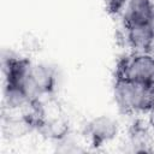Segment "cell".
<instances>
[{"mask_svg": "<svg viewBox=\"0 0 154 154\" xmlns=\"http://www.w3.org/2000/svg\"><path fill=\"white\" fill-rule=\"evenodd\" d=\"M113 95L118 107L126 113L148 112L154 102V94L147 82L116 78Z\"/></svg>", "mask_w": 154, "mask_h": 154, "instance_id": "6da1fadb", "label": "cell"}, {"mask_svg": "<svg viewBox=\"0 0 154 154\" xmlns=\"http://www.w3.org/2000/svg\"><path fill=\"white\" fill-rule=\"evenodd\" d=\"M154 73V55L149 52H136L123 59L117 69V78L147 82Z\"/></svg>", "mask_w": 154, "mask_h": 154, "instance_id": "7a4b0ae2", "label": "cell"}, {"mask_svg": "<svg viewBox=\"0 0 154 154\" xmlns=\"http://www.w3.org/2000/svg\"><path fill=\"white\" fill-rule=\"evenodd\" d=\"M118 123L107 116H99L91 119L87 125V134L95 146L107 143L118 135Z\"/></svg>", "mask_w": 154, "mask_h": 154, "instance_id": "3957f363", "label": "cell"}, {"mask_svg": "<svg viewBox=\"0 0 154 154\" xmlns=\"http://www.w3.org/2000/svg\"><path fill=\"white\" fill-rule=\"evenodd\" d=\"M154 8L152 0H128L123 10L125 26L147 23Z\"/></svg>", "mask_w": 154, "mask_h": 154, "instance_id": "277c9868", "label": "cell"}, {"mask_svg": "<svg viewBox=\"0 0 154 154\" xmlns=\"http://www.w3.org/2000/svg\"><path fill=\"white\" fill-rule=\"evenodd\" d=\"M126 38L137 52H150L154 43V31L147 23L128 25Z\"/></svg>", "mask_w": 154, "mask_h": 154, "instance_id": "5b68a950", "label": "cell"}, {"mask_svg": "<svg viewBox=\"0 0 154 154\" xmlns=\"http://www.w3.org/2000/svg\"><path fill=\"white\" fill-rule=\"evenodd\" d=\"M30 78L41 95L51 94L57 83L54 70L46 64H32Z\"/></svg>", "mask_w": 154, "mask_h": 154, "instance_id": "8992f818", "label": "cell"}, {"mask_svg": "<svg viewBox=\"0 0 154 154\" xmlns=\"http://www.w3.org/2000/svg\"><path fill=\"white\" fill-rule=\"evenodd\" d=\"M4 100L10 109H19L26 105H31L23 87L16 84H5Z\"/></svg>", "mask_w": 154, "mask_h": 154, "instance_id": "52a82bcc", "label": "cell"}, {"mask_svg": "<svg viewBox=\"0 0 154 154\" xmlns=\"http://www.w3.org/2000/svg\"><path fill=\"white\" fill-rule=\"evenodd\" d=\"M102 1L107 12H109L111 14H117L123 12L128 0H102Z\"/></svg>", "mask_w": 154, "mask_h": 154, "instance_id": "ba28073f", "label": "cell"}, {"mask_svg": "<svg viewBox=\"0 0 154 154\" xmlns=\"http://www.w3.org/2000/svg\"><path fill=\"white\" fill-rule=\"evenodd\" d=\"M147 113H148V124L152 129H154V102H153V105L150 106V108L148 109Z\"/></svg>", "mask_w": 154, "mask_h": 154, "instance_id": "9c48e42d", "label": "cell"}, {"mask_svg": "<svg viewBox=\"0 0 154 154\" xmlns=\"http://www.w3.org/2000/svg\"><path fill=\"white\" fill-rule=\"evenodd\" d=\"M147 24H148V25L150 26V29L154 31V8H153V11H152V13H150V16H149V19H148Z\"/></svg>", "mask_w": 154, "mask_h": 154, "instance_id": "30bf717a", "label": "cell"}, {"mask_svg": "<svg viewBox=\"0 0 154 154\" xmlns=\"http://www.w3.org/2000/svg\"><path fill=\"white\" fill-rule=\"evenodd\" d=\"M147 83H148V87L150 88V90H152L153 94H154V73L150 76V78L147 81Z\"/></svg>", "mask_w": 154, "mask_h": 154, "instance_id": "8fae6325", "label": "cell"}, {"mask_svg": "<svg viewBox=\"0 0 154 154\" xmlns=\"http://www.w3.org/2000/svg\"><path fill=\"white\" fill-rule=\"evenodd\" d=\"M153 48H154V43H153Z\"/></svg>", "mask_w": 154, "mask_h": 154, "instance_id": "7c38bea8", "label": "cell"}]
</instances>
